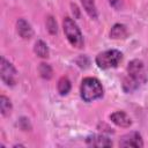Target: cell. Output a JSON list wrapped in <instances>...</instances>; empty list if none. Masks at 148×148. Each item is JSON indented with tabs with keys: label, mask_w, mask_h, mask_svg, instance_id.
<instances>
[{
	"label": "cell",
	"mask_w": 148,
	"mask_h": 148,
	"mask_svg": "<svg viewBox=\"0 0 148 148\" xmlns=\"http://www.w3.org/2000/svg\"><path fill=\"white\" fill-rule=\"evenodd\" d=\"M38 72H39V75H40L43 79H45V80H50V79L52 77V75H53V69H52V67H51L49 64H46V62L39 64V66H38Z\"/></svg>",
	"instance_id": "2e32d148"
},
{
	"label": "cell",
	"mask_w": 148,
	"mask_h": 148,
	"mask_svg": "<svg viewBox=\"0 0 148 148\" xmlns=\"http://www.w3.org/2000/svg\"><path fill=\"white\" fill-rule=\"evenodd\" d=\"M34 51H35V53H36L38 57H40V58H49V56H50L49 46H47V44H46L44 40H42V39L36 40L35 46H34Z\"/></svg>",
	"instance_id": "7c38bea8"
},
{
	"label": "cell",
	"mask_w": 148,
	"mask_h": 148,
	"mask_svg": "<svg viewBox=\"0 0 148 148\" xmlns=\"http://www.w3.org/2000/svg\"><path fill=\"white\" fill-rule=\"evenodd\" d=\"M127 35H128L127 28L125 24H121V23L113 24L110 30V38L112 39H124L127 37Z\"/></svg>",
	"instance_id": "30bf717a"
},
{
	"label": "cell",
	"mask_w": 148,
	"mask_h": 148,
	"mask_svg": "<svg viewBox=\"0 0 148 148\" xmlns=\"http://www.w3.org/2000/svg\"><path fill=\"white\" fill-rule=\"evenodd\" d=\"M72 9H73V14L75 13V14H76V17H79V16H80V13H79V8H77V6L74 5V3H72Z\"/></svg>",
	"instance_id": "44dd1931"
},
{
	"label": "cell",
	"mask_w": 148,
	"mask_h": 148,
	"mask_svg": "<svg viewBox=\"0 0 148 148\" xmlns=\"http://www.w3.org/2000/svg\"><path fill=\"white\" fill-rule=\"evenodd\" d=\"M120 147H135L141 148L143 147V140L140 133L138 132H130L125 135H123L119 140Z\"/></svg>",
	"instance_id": "8992f818"
},
{
	"label": "cell",
	"mask_w": 148,
	"mask_h": 148,
	"mask_svg": "<svg viewBox=\"0 0 148 148\" xmlns=\"http://www.w3.org/2000/svg\"><path fill=\"white\" fill-rule=\"evenodd\" d=\"M57 88H58V92L61 95V96H65L69 92L71 88H72V84H71V81L68 80L67 76H61L58 81V84H57Z\"/></svg>",
	"instance_id": "5bb4252c"
},
{
	"label": "cell",
	"mask_w": 148,
	"mask_h": 148,
	"mask_svg": "<svg viewBox=\"0 0 148 148\" xmlns=\"http://www.w3.org/2000/svg\"><path fill=\"white\" fill-rule=\"evenodd\" d=\"M109 3L116 8V9H119L121 6H123V0H109Z\"/></svg>",
	"instance_id": "ffe728a7"
},
{
	"label": "cell",
	"mask_w": 148,
	"mask_h": 148,
	"mask_svg": "<svg viewBox=\"0 0 148 148\" xmlns=\"http://www.w3.org/2000/svg\"><path fill=\"white\" fill-rule=\"evenodd\" d=\"M45 25H46L47 31H49L51 35H56V34L58 32V24H57V21L54 20V17H53V16L49 15V16L46 17Z\"/></svg>",
	"instance_id": "e0dca14e"
},
{
	"label": "cell",
	"mask_w": 148,
	"mask_h": 148,
	"mask_svg": "<svg viewBox=\"0 0 148 148\" xmlns=\"http://www.w3.org/2000/svg\"><path fill=\"white\" fill-rule=\"evenodd\" d=\"M127 74L130 76H132L133 79H135L141 84L147 81V74H146L145 65L139 59H133V60H131L128 62V65H127Z\"/></svg>",
	"instance_id": "5b68a950"
},
{
	"label": "cell",
	"mask_w": 148,
	"mask_h": 148,
	"mask_svg": "<svg viewBox=\"0 0 148 148\" xmlns=\"http://www.w3.org/2000/svg\"><path fill=\"white\" fill-rule=\"evenodd\" d=\"M0 77L6 86L13 87L17 81V72L12 62L6 60L3 57L0 59Z\"/></svg>",
	"instance_id": "277c9868"
},
{
	"label": "cell",
	"mask_w": 148,
	"mask_h": 148,
	"mask_svg": "<svg viewBox=\"0 0 148 148\" xmlns=\"http://www.w3.org/2000/svg\"><path fill=\"white\" fill-rule=\"evenodd\" d=\"M62 29H64V34H65L67 40L69 42V44L73 47H76V49L83 47L84 42H83L82 32L73 18L66 16L62 21Z\"/></svg>",
	"instance_id": "7a4b0ae2"
},
{
	"label": "cell",
	"mask_w": 148,
	"mask_h": 148,
	"mask_svg": "<svg viewBox=\"0 0 148 148\" xmlns=\"http://www.w3.org/2000/svg\"><path fill=\"white\" fill-rule=\"evenodd\" d=\"M110 119L114 125L119 127H130L132 125L131 117L124 111H114L110 114Z\"/></svg>",
	"instance_id": "ba28073f"
},
{
	"label": "cell",
	"mask_w": 148,
	"mask_h": 148,
	"mask_svg": "<svg viewBox=\"0 0 148 148\" xmlns=\"http://www.w3.org/2000/svg\"><path fill=\"white\" fill-rule=\"evenodd\" d=\"M12 110H13V105H12V102L10 99L5 96V95H1L0 96V111H1V114L7 117L12 113Z\"/></svg>",
	"instance_id": "9a60e30c"
},
{
	"label": "cell",
	"mask_w": 148,
	"mask_h": 148,
	"mask_svg": "<svg viewBox=\"0 0 148 148\" xmlns=\"http://www.w3.org/2000/svg\"><path fill=\"white\" fill-rule=\"evenodd\" d=\"M86 143L92 147H111L112 146V141L103 134H92L87 136Z\"/></svg>",
	"instance_id": "52a82bcc"
},
{
	"label": "cell",
	"mask_w": 148,
	"mask_h": 148,
	"mask_svg": "<svg viewBox=\"0 0 148 148\" xmlns=\"http://www.w3.org/2000/svg\"><path fill=\"white\" fill-rule=\"evenodd\" d=\"M16 31L23 39H30L34 35V30L30 23L24 18H18L16 21Z\"/></svg>",
	"instance_id": "9c48e42d"
},
{
	"label": "cell",
	"mask_w": 148,
	"mask_h": 148,
	"mask_svg": "<svg viewBox=\"0 0 148 148\" xmlns=\"http://www.w3.org/2000/svg\"><path fill=\"white\" fill-rule=\"evenodd\" d=\"M17 125H18V127H20L21 130H23V131H30V130H31V125H30V121H29L28 118H24V117L20 118Z\"/></svg>",
	"instance_id": "ac0fdd59"
},
{
	"label": "cell",
	"mask_w": 148,
	"mask_h": 148,
	"mask_svg": "<svg viewBox=\"0 0 148 148\" xmlns=\"http://www.w3.org/2000/svg\"><path fill=\"white\" fill-rule=\"evenodd\" d=\"M121 59H123V53L118 50L111 49V50H106L98 53L95 58V62L98 68L109 69V68L117 67L121 61Z\"/></svg>",
	"instance_id": "3957f363"
},
{
	"label": "cell",
	"mask_w": 148,
	"mask_h": 148,
	"mask_svg": "<svg viewBox=\"0 0 148 148\" xmlns=\"http://www.w3.org/2000/svg\"><path fill=\"white\" fill-rule=\"evenodd\" d=\"M80 95L81 98L87 103L101 98L103 96L102 83L96 77H91V76L84 77L80 86Z\"/></svg>",
	"instance_id": "6da1fadb"
},
{
	"label": "cell",
	"mask_w": 148,
	"mask_h": 148,
	"mask_svg": "<svg viewBox=\"0 0 148 148\" xmlns=\"http://www.w3.org/2000/svg\"><path fill=\"white\" fill-rule=\"evenodd\" d=\"M76 64L79 65V67H81V68H88L89 67V65H90V61H89V59H88V57H86V56H80L77 59H76Z\"/></svg>",
	"instance_id": "d6986e66"
},
{
	"label": "cell",
	"mask_w": 148,
	"mask_h": 148,
	"mask_svg": "<svg viewBox=\"0 0 148 148\" xmlns=\"http://www.w3.org/2000/svg\"><path fill=\"white\" fill-rule=\"evenodd\" d=\"M83 9L91 18H97V8L95 5V0H80Z\"/></svg>",
	"instance_id": "4fadbf2b"
},
{
	"label": "cell",
	"mask_w": 148,
	"mask_h": 148,
	"mask_svg": "<svg viewBox=\"0 0 148 148\" xmlns=\"http://www.w3.org/2000/svg\"><path fill=\"white\" fill-rule=\"evenodd\" d=\"M140 84H141L140 82H138L135 79H133L132 76H130L127 74V76L123 79L121 87H123V90L125 92H133L134 90H136L140 87Z\"/></svg>",
	"instance_id": "8fae6325"
}]
</instances>
